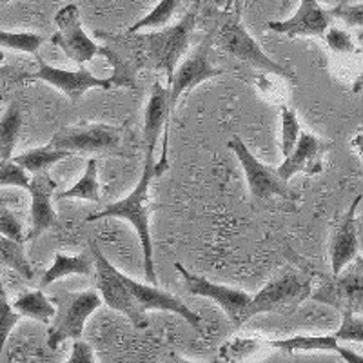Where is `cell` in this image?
<instances>
[{
	"mask_svg": "<svg viewBox=\"0 0 363 363\" xmlns=\"http://www.w3.org/2000/svg\"><path fill=\"white\" fill-rule=\"evenodd\" d=\"M267 345L280 349V351L296 352V351H330L338 352L347 363H363V356L356 354L354 351L340 345V340L333 336H293L285 340H265Z\"/></svg>",
	"mask_w": 363,
	"mask_h": 363,
	"instance_id": "obj_19",
	"label": "cell"
},
{
	"mask_svg": "<svg viewBox=\"0 0 363 363\" xmlns=\"http://www.w3.org/2000/svg\"><path fill=\"white\" fill-rule=\"evenodd\" d=\"M227 147L231 149L235 157L238 158L240 165L244 167V173L247 177V186L251 194L256 200H267L272 196H280L285 200H293L296 194L289 187V182L278 174L277 169H271L269 165L262 164L255 155L249 151L247 145L240 136H233L227 142Z\"/></svg>",
	"mask_w": 363,
	"mask_h": 363,
	"instance_id": "obj_8",
	"label": "cell"
},
{
	"mask_svg": "<svg viewBox=\"0 0 363 363\" xmlns=\"http://www.w3.org/2000/svg\"><path fill=\"white\" fill-rule=\"evenodd\" d=\"M13 309L18 311L22 316L37 320L40 323H50L57 314V307L51 298L45 296L40 289L21 294L13 303Z\"/></svg>",
	"mask_w": 363,
	"mask_h": 363,
	"instance_id": "obj_22",
	"label": "cell"
},
{
	"mask_svg": "<svg viewBox=\"0 0 363 363\" xmlns=\"http://www.w3.org/2000/svg\"><path fill=\"white\" fill-rule=\"evenodd\" d=\"M265 340H256V338H233L222 345L220 349V359L222 362H244L249 356L255 354L262 345H265Z\"/></svg>",
	"mask_w": 363,
	"mask_h": 363,
	"instance_id": "obj_27",
	"label": "cell"
},
{
	"mask_svg": "<svg viewBox=\"0 0 363 363\" xmlns=\"http://www.w3.org/2000/svg\"><path fill=\"white\" fill-rule=\"evenodd\" d=\"M335 336L340 342L363 343V318L356 316L352 311L343 309L342 325L336 330Z\"/></svg>",
	"mask_w": 363,
	"mask_h": 363,
	"instance_id": "obj_32",
	"label": "cell"
},
{
	"mask_svg": "<svg viewBox=\"0 0 363 363\" xmlns=\"http://www.w3.org/2000/svg\"><path fill=\"white\" fill-rule=\"evenodd\" d=\"M44 42L45 38L37 33H13V31L0 29V48L35 55Z\"/></svg>",
	"mask_w": 363,
	"mask_h": 363,
	"instance_id": "obj_28",
	"label": "cell"
},
{
	"mask_svg": "<svg viewBox=\"0 0 363 363\" xmlns=\"http://www.w3.org/2000/svg\"><path fill=\"white\" fill-rule=\"evenodd\" d=\"M0 235L8 236L17 242H26L22 223L8 207H0Z\"/></svg>",
	"mask_w": 363,
	"mask_h": 363,
	"instance_id": "obj_35",
	"label": "cell"
},
{
	"mask_svg": "<svg viewBox=\"0 0 363 363\" xmlns=\"http://www.w3.org/2000/svg\"><path fill=\"white\" fill-rule=\"evenodd\" d=\"M29 184H31V180L28 177V171L22 165H18L13 158L0 160V187L11 186L29 191Z\"/></svg>",
	"mask_w": 363,
	"mask_h": 363,
	"instance_id": "obj_31",
	"label": "cell"
},
{
	"mask_svg": "<svg viewBox=\"0 0 363 363\" xmlns=\"http://www.w3.org/2000/svg\"><path fill=\"white\" fill-rule=\"evenodd\" d=\"M69 363H95V351H93V347L89 345L87 342H82V338L73 340V351H71Z\"/></svg>",
	"mask_w": 363,
	"mask_h": 363,
	"instance_id": "obj_36",
	"label": "cell"
},
{
	"mask_svg": "<svg viewBox=\"0 0 363 363\" xmlns=\"http://www.w3.org/2000/svg\"><path fill=\"white\" fill-rule=\"evenodd\" d=\"M215 2V6H218L220 9H223V11H231V9H235V4L236 0H213Z\"/></svg>",
	"mask_w": 363,
	"mask_h": 363,
	"instance_id": "obj_38",
	"label": "cell"
},
{
	"mask_svg": "<svg viewBox=\"0 0 363 363\" xmlns=\"http://www.w3.org/2000/svg\"><path fill=\"white\" fill-rule=\"evenodd\" d=\"M69 151L66 149H57L51 144L44 145V147L29 149L26 153L17 155L13 160L17 162L18 165H22L28 173L38 174V173H48L50 167H53L57 162L64 160V158L69 157Z\"/></svg>",
	"mask_w": 363,
	"mask_h": 363,
	"instance_id": "obj_21",
	"label": "cell"
},
{
	"mask_svg": "<svg viewBox=\"0 0 363 363\" xmlns=\"http://www.w3.org/2000/svg\"><path fill=\"white\" fill-rule=\"evenodd\" d=\"M330 147H333V142L322 140L313 133L301 131L293 153L285 157L277 169L278 174L287 182L298 173L309 174V177L320 174L323 171V157Z\"/></svg>",
	"mask_w": 363,
	"mask_h": 363,
	"instance_id": "obj_14",
	"label": "cell"
},
{
	"mask_svg": "<svg viewBox=\"0 0 363 363\" xmlns=\"http://www.w3.org/2000/svg\"><path fill=\"white\" fill-rule=\"evenodd\" d=\"M362 202V194H358L354 202L351 203L349 211L345 213L338 225L335 227L333 238H330V269L333 277L342 274L343 269L351 264L358 256L359 238H358V222H356V209Z\"/></svg>",
	"mask_w": 363,
	"mask_h": 363,
	"instance_id": "obj_17",
	"label": "cell"
},
{
	"mask_svg": "<svg viewBox=\"0 0 363 363\" xmlns=\"http://www.w3.org/2000/svg\"><path fill=\"white\" fill-rule=\"evenodd\" d=\"M57 191V182L48 173L33 174L29 184L31 194V229L26 242H35L45 231L58 227V216L53 209V194Z\"/></svg>",
	"mask_w": 363,
	"mask_h": 363,
	"instance_id": "obj_15",
	"label": "cell"
},
{
	"mask_svg": "<svg viewBox=\"0 0 363 363\" xmlns=\"http://www.w3.org/2000/svg\"><path fill=\"white\" fill-rule=\"evenodd\" d=\"M311 277L300 272H284L281 277L274 278L262 291L251 298L238 320V327L244 325L247 320L260 313L269 314H291L311 298Z\"/></svg>",
	"mask_w": 363,
	"mask_h": 363,
	"instance_id": "obj_4",
	"label": "cell"
},
{
	"mask_svg": "<svg viewBox=\"0 0 363 363\" xmlns=\"http://www.w3.org/2000/svg\"><path fill=\"white\" fill-rule=\"evenodd\" d=\"M55 24H57L58 31L51 37V42L79 66H84L86 62L108 51L87 37L82 22H80V9L77 4H67L58 9L55 13Z\"/></svg>",
	"mask_w": 363,
	"mask_h": 363,
	"instance_id": "obj_9",
	"label": "cell"
},
{
	"mask_svg": "<svg viewBox=\"0 0 363 363\" xmlns=\"http://www.w3.org/2000/svg\"><path fill=\"white\" fill-rule=\"evenodd\" d=\"M325 38V44L333 53L338 55H351V53H358V48H356L354 40L349 33H347L345 29L335 28V26H330L327 29V33L323 35Z\"/></svg>",
	"mask_w": 363,
	"mask_h": 363,
	"instance_id": "obj_33",
	"label": "cell"
},
{
	"mask_svg": "<svg viewBox=\"0 0 363 363\" xmlns=\"http://www.w3.org/2000/svg\"><path fill=\"white\" fill-rule=\"evenodd\" d=\"M300 133L301 128L296 113L287 106H281V155H284V158L293 153L294 145L300 138Z\"/></svg>",
	"mask_w": 363,
	"mask_h": 363,
	"instance_id": "obj_30",
	"label": "cell"
},
{
	"mask_svg": "<svg viewBox=\"0 0 363 363\" xmlns=\"http://www.w3.org/2000/svg\"><path fill=\"white\" fill-rule=\"evenodd\" d=\"M57 307V314L51 320L50 333H48V347L57 351L58 345L66 340H79L84 335L86 320L102 306V296L99 291L87 289L80 293L62 291L51 298Z\"/></svg>",
	"mask_w": 363,
	"mask_h": 363,
	"instance_id": "obj_5",
	"label": "cell"
},
{
	"mask_svg": "<svg viewBox=\"0 0 363 363\" xmlns=\"http://www.w3.org/2000/svg\"><path fill=\"white\" fill-rule=\"evenodd\" d=\"M174 269L180 272L182 280L186 284V289L189 291L194 296H203L213 300L215 303H218L223 309L225 316L231 320L233 325L238 327V320L244 313V309L247 307V303L251 301V294H247L242 289H235V287H227V285H218L209 281L207 278L199 277V274H193L191 271H187L182 264H174Z\"/></svg>",
	"mask_w": 363,
	"mask_h": 363,
	"instance_id": "obj_11",
	"label": "cell"
},
{
	"mask_svg": "<svg viewBox=\"0 0 363 363\" xmlns=\"http://www.w3.org/2000/svg\"><path fill=\"white\" fill-rule=\"evenodd\" d=\"M157 162L155 157H145L142 177L135 189L122 200L108 203L99 213H93L86 218V222H95L100 218H122L128 220L135 227L136 235L140 238L142 252H144V274L149 284H157V272H155L153 260V240H151V227H149V187L151 180L157 174Z\"/></svg>",
	"mask_w": 363,
	"mask_h": 363,
	"instance_id": "obj_1",
	"label": "cell"
},
{
	"mask_svg": "<svg viewBox=\"0 0 363 363\" xmlns=\"http://www.w3.org/2000/svg\"><path fill=\"white\" fill-rule=\"evenodd\" d=\"M0 264L17 271L26 280H33L35 271L24 252V242H17L0 235Z\"/></svg>",
	"mask_w": 363,
	"mask_h": 363,
	"instance_id": "obj_25",
	"label": "cell"
},
{
	"mask_svg": "<svg viewBox=\"0 0 363 363\" xmlns=\"http://www.w3.org/2000/svg\"><path fill=\"white\" fill-rule=\"evenodd\" d=\"M215 44L220 50L227 51L231 57L238 58L242 62L249 64L255 69H260L264 73L277 74L280 79L289 80L294 86H298V74L289 66L272 60L267 53L260 48V44L249 35L245 26L242 24V13L240 9L227 11L223 21L220 22V28L216 35H213Z\"/></svg>",
	"mask_w": 363,
	"mask_h": 363,
	"instance_id": "obj_2",
	"label": "cell"
},
{
	"mask_svg": "<svg viewBox=\"0 0 363 363\" xmlns=\"http://www.w3.org/2000/svg\"><path fill=\"white\" fill-rule=\"evenodd\" d=\"M60 200L67 199H80V200H89V202L100 203V184H99V162L96 158H89L86 164V171L80 177V180L69 187L67 191H62L58 194Z\"/></svg>",
	"mask_w": 363,
	"mask_h": 363,
	"instance_id": "obj_24",
	"label": "cell"
},
{
	"mask_svg": "<svg viewBox=\"0 0 363 363\" xmlns=\"http://www.w3.org/2000/svg\"><path fill=\"white\" fill-rule=\"evenodd\" d=\"M215 38L213 35L203 38L196 50L189 55V57L177 67L174 77L169 84V104H171V115L177 109L178 102H180L182 95L187 91L194 89L200 84L207 82V80L215 79V77H222L223 69L216 67L211 62V50H213Z\"/></svg>",
	"mask_w": 363,
	"mask_h": 363,
	"instance_id": "obj_10",
	"label": "cell"
},
{
	"mask_svg": "<svg viewBox=\"0 0 363 363\" xmlns=\"http://www.w3.org/2000/svg\"><path fill=\"white\" fill-rule=\"evenodd\" d=\"M171 116V104H169V89L162 86L160 82H155L151 87L147 108H145L144 116V144H145V157H155L157 151L158 138L162 131H167V122Z\"/></svg>",
	"mask_w": 363,
	"mask_h": 363,
	"instance_id": "obj_18",
	"label": "cell"
},
{
	"mask_svg": "<svg viewBox=\"0 0 363 363\" xmlns=\"http://www.w3.org/2000/svg\"><path fill=\"white\" fill-rule=\"evenodd\" d=\"M89 247L95 256L96 289H99L102 300L106 301V306L129 318L136 329H145L149 323L145 311L142 309L140 303L135 300L133 293L129 291L128 284L122 278V272L106 258V255L100 251L95 242H91Z\"/></svg>",
	"mask_w": 363,
	"mask_h": 363,
	"instance_id": "obj_6",
	"label": "cell"
},
{
	"mask_svg": "<svg viewBox=\"0 0 363 363\" xmlns=\"http://www.w3.org/2000/svg\"><path fill=\"white\" fill-rule=\"evenodd\" d=\"M333 18L345 22L349 28H359L363 35V2L362 4H340L329 9Z\"/></svg>",
	"mask_w": 363,
	"mask_h": 363,
	"instance_id": "obj_34",
	"label": "cell"
},
{
	"mask_svg": "<svg viewBox=\"0 0 363 363\" xmlns=\"http://www.w3.org/2000/svg\"><path fill=\"white\" fill-rule=\"evenodd\" d=\"M351 145H352V149H354L356 153H358L359 157L363 158V135H356L354 138H352Z\"/></svg>",
	"mask_w": 363,
	"mask_h": 363,
	"instance_id": "obj_37",
	"label": "cell"
},
{
	"mask_svg": "<svg viewBox=\"0 0 363 363\" xmlns=\"http://www.w3.org/2000/svg\"><path fill=\"white\" fill-rule=\"evenodd\" d=\"M124 129L108 124L82 125V128H66L51 138L50 144L57 149H66L71 155L100 153L116 155L122 147Z\"/></svg>",
	"mask_w": 363,
	"mask_h": 363,
	"instance_id": "obj_7",
	"label": "cell"
},
{
	"mask_svg": "<svg viewBox=\"0 0 363 363\" xmlns=\"http://www.w3.org/2000/svg\"><path fill=\"white\" fill-rule=\"evenodd\" d=\"M28 80H42L60 89L71 102H79L87 89H109L113 86L109 79H99L86 67L77 71L60 69V67L50 66V64H38V71L26 77Z\"/></svg>",
	"mask_w": 363,
	"mask_h": 363,
	"instance_id": "obj_12",
	"label": "cell"
},
{
	"mask_svg": "<svg viewBox=\"0 0 363 363\" xmlns=\"http://www.w3.org/2000/svg\"><path fill=\"white\" fill-rule=\"evenodd\" d=\"M199 8L200 0H194L193 8L182 17L180 22L144 35L147 66L164 73L169 84L174 77V71H177L178 60L184 57V53L189 48L191 37L194 33V28H196Z\"/></svg>",
	"mask_w": 363,
	"mask_h": 363,
	"instance_id": "obj_3",
	"label": "cell"
},
{
	"mask_svg": "<svg viewBox=\"0 0 363 363\" xmlns=\"http://www.w3.org/2000/svg\"><path fill=\"white\" fill-rule=\"evenodd\" d=\"M95 271V256L91 252H82L79 256H67L64 252H57L55 255V262L40 280V287H48L53 281L60 280L69 274H82V277H91Z\"/></svg>",
	"mask_w": 363,
	"mask_h": 363,
	"instance_id": "obj_20",
	"label": "cell"
},
{
	"mask_svg": "<svg viewBox=\"0 0 363 363\" xmlns=\"http://www.w3.org/2000/svg\"><path fill=\"white\" fill-rule=\"evenodd\" d=\"M22 128V111L18 102H11L0 118V160L13 158Z\"/></svg>",
	"mask_w": 363,
	"mask_h": 363,
	"instance_id": "obj_23",
	"label": "cell"
},
{
	"mask_svg": "<svg viewBox=\"0 0 363 363\" xmlns=\"http://www.w3.org/2000/svg\"><path fill=\"white\" fill-rule=\"evenodd\" d=\"M333 26V15L318 0H300L298 11L287 21L267 22V29L285 37H322Z\"/></svg>",
	"mask_w": 363,
	"mask_h": 363,
	"instance_id": "obj_13",
	"label": "cell"
},
{
	"mask_svg": "<svg viewBox=\"0 0 363 363\" xmlns=\"http://www.w3.org/2000/svg\"><path fill=\"white\" fill-rule=\"evenodd\" d=\"M180 2L182 0H160L144 18H140V21L135 22L131 28H128V35L138 33L140 29L165 28V26H169L171 18L174 17V13H177Z\"/></svg>",
	"mask_w": 363,
	"mask_h": 363,
	"instance_id": "obj_26",
	"label": "cell"
},
{
	"mask_svg": "<svg viewBox=\"0 0 363 363\" xmlns=\"http://www.w3.org/2000/svg\"><path fill=\"white\" fill-rule=\"evenodd\" d=\"M2 60H4V53L0 51V62H2Z\"/></svg>",
	"mask_w": 363,
	"mask_h": 363,
	"instance_id": "obj_40",
	"label": "cell"
},
{
	"mask_svg": "<svg viewBox=\"0 0 363 363\" xmlns=\"http://www.w3.org/2000/svg\"><path fill=\"white\" fill-rule=\"evenodd\" d=\"M122 278L124 281L128 284L129 291L133 293L135 300L140 303V307L144 311H151V309H157V311H167V313H174L178 316H182L193 327L196 333L203 335L202 330V318L199 316L196 313L189 309V307L180 300V298L173 296V294L165 293V291L158 289L155 287L153 284H140V281H135L133 278L125 277L124 272H122Z\"/></svg>",
	"mask_w": 363,
	"mask_h": 363,
	"instance_id": "obj_16",
	"label": "cell"
},
{
	"mask_svg": "<svg viewBox=\"0 0 363 363\" xmlns=\"http://www.w3.org/2000/svg\"><path fill=\"white\" fill-rule=\"evenodd\" d=\"M8 2H11V0H0V4H8Z\"/></svg>",
	"mask_w": 363,
	"mask_h": 363,
	"instance_id": "obj_39",
	"label": "cell"
},
{
	"mask_svg": "<svg viewBox=\"0 0 363 363\" xmlns=\"http://www.w3.org/2000/svg\"><path fill=\"white\" fill-rule=\"evenodd\" d=\"M22 314L13 309V303H9L8 294H6L4 284L0 278V356L4 351V345L8 342V336L11 335L13 327L17 325Z\"/></svg>",
	"mask_w": 363,
	"mask_h": 363,
	"instance_id": "obj_29",
	"label": "cell"
}]
</instances>
